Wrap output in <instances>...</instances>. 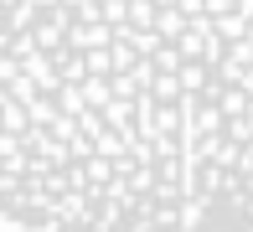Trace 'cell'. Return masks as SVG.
Returning <instances> with one entry per match:
<instances>
[{"instance_id":"cell-1","label":"cell","mask_w":253,"mask_h":232,"mask_svg":"<svg viewBox=\"0 0 253 232\" xmlns=\"http://www.w3.org/2000/svg\"><path fill=\"white\" fill-rule=\"evenodd\" d=\"M0 227L253 232V0H0Z\"/></svg>"}]
</instances>
